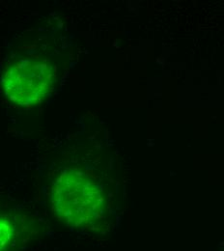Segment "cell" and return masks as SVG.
Here are the masks:
<instances>
[{"instance_id": "cell-2", "label": "cell", "mask_w": 224, "mask_h": 251, "mask_svg": "<svg viewBox=\"0 0 224 251\" xmlns=\"http://www.w3.org/2000/svg\"><path fill=\"white\" fill-rule=\"evenodd\" d=\"M53 80L54 75L50 65L24 59L7 71L3 87L12 101L22 106H32L50 93Z\"/></svg>"}, {"instance_id": "cell-3", "label": "cell", "mask_w": 224, "mask_h": 251, "mask_svg": "<svg viewBox=\"0 0 224 251\" xmlns=\"http://www.w3.org/2000/svg\"><path fill=\"white\" fill-rule=\"evenodd\" d=\"M22 233L12 219L0 215V251H11L21 243Z\"/></svg>"}, {"instance_id": "cell-1", "label": "cell", "mask_w": 224, "mask_h": 251, "mask_svg": "<svg viewBox=\"0 0 224 251\" xmlns=\"http://www.w3.org/2000/svg\"><path fill=\"white\" fill-rule=\"evenodd\" d=\"M54 215L76 229H94L104 217V198L100 187L85 173L68 169L55 180L51 191Z\"/></svg>"}]
</instances>
